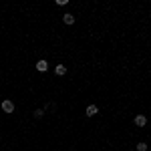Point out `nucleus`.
<instances>
[{"label": "nucleus", "mask_w": 151, "mask_h": 151, "mask_svg": "<svg viewBox=\"0 0 151 151\" xmlns=\"http://www.w3.org/2000/svg\"><path fill=\"white\" fill-rule=\"evenodd\" d=\"M137 151H147V143H137Z\"/></svg>", "instance_id": "nucleus-7"}, {"label": "nucleus", "mask_w": 151, "mask_h": 151, "mask_svg": "<svg viewBox=\"0 0 151 151\" xmlns=\"http://www.w3.org/2000/svg\"><path fill=\"white\" fill-rule=\"evenodd\" d=\"M2 111H4V113H12V111H14V103H12V101H4V103H2Z\"/></svg>", "instance_id": "nucleus-2"}, {"label": "nucleus", "mask_w": 151, "mask_h": 151, "mask_svg": "<svg viewBox=\"0 0 151 151\" xmlns=\"http://www.w3.org/2000/svg\"><path fill=\"white\" fill-rule=\"evenodd\" d=\"M135 125H137V127H145V125H147V117L145 115H137L135 117Z\"/></svg>", "instance_id": "nucleus-1"}, {"label": "nucleus", "mask_w": 151, "mask_h": 151, "mask_svg": "<svg viewBox=\"0 0 151 151\" xmlns=\"http://www.w3.org/2000/svg\"><path fill=\"white\" fill-rule=\"evenodd\" d=\"M36 69L40 70V73H45V70L48 69V63L47 60H38V63H36Z\"/></svg>", "instance_id": "nucleus-4"}, {"label": "nucleus", "mask_w": 151, "mask_h": 151, "mask_svg": "<svg viewBox=\"0 0 151 151\" xmlns=\"http://www.w3.org/2000/svg\"><path fill=\"white\" fill-rule=\"evenodd\" d=\"M55 73H57V75H65V73H67V67H65V65H57V67H55Z\"/></svg>", "instance_id": "nucleus-5"}, {"label": "nucleus", "mask_w": 151, "mask_h": 151, "mask_svg": "<svg viewBox=\"0 0 151 151\" xmlns=\"http://www.w3.org/2000/svg\"><path fill=\"white\" fill-rule=\"evenodd\" d=\"M63 20H65V24H73V22H75V16H73V14H65Z\"/></svg>", "instance_id": "nucleus-6"}, {"label": "nucleus", "mask_w": 151, "mask_h": 151, "mask_svg": "<svg viewBox=\"0 0 151 151\" xmlns=\"http://www.w3.org/2000/svg\"><path fill=\"white\" fill-rule=\"evenodd\" d=\"M42 115H45V111H42V109H36V111H35V117H36V119H40Z\"/></svg>", "instance_id": "nucleus-8"}, {"label": "nucleus", "mask_w": 151, "mask_h": 151, "mask_svg": "<svg viewBox=\"0 0 151 151\" xmlns=\"http://www.w3.org/2000/svg\"><path fill=\"white\" fill-rule=\"evenodd\" d=\"M97 113H99V107L97 105H89L87 107V117H95Z\"/></svg>", "instance_id": "nucleus-3"}]
</instances>
